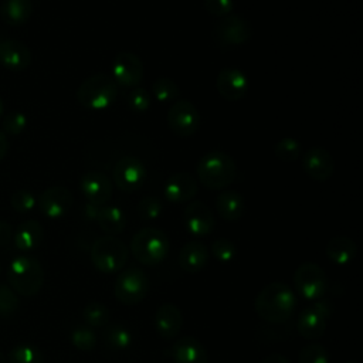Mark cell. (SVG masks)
Segmentation results:
<instances>
[{
    "instance_id": "16",
    "label": "cell",
    "mask_w": 363,
    "mask_h": 363,
    "mask_svg": "<svg viewBox=\"0 0 363 363\" xmlns=\"http://www.w3.org/2000/svg\"><path fill=\"white\" fill-rule=\"evenodd\" d=\"M216 86L218 94L227 101H238L248 92V78L237 68H224L218 72Z\"/></svg>"
},
{
    "instance_id": "33",
    "label": "cell",
    "mask_w": 363,
    "mask_h": 363,
    "mask_svg": "<svg viewBox=\"0 0 363 363\" xmlns=\"http://www.w3.org/2000/svg\"><path fill=\"white\" fill-rule=\"evenodd\" d=\"M96 342L95 332L86 325L75 326L71 332V343L82 352H91L96 346Z\"/></svg>"
},
{
    "instance_id": "19",
    "label": "cell",
    "mask_w": 363,
    "mask_h": 363,
    "mask_svg": "<svg viewBox=\"0 0 363 363\" xmlns=\"http://www.w3.org/2000/svg\"><path fill=\"white\" fill-rule=\"evenodd\" d=\"M303 169L311 179L325 182L333 174L335 160L326 149L312 147L303 156Z\"/></svg>"
},
{
    "instance_id": "30",
    "label": "cell",
    "mask_w": 363,
    "mask_h": 363,
    "mask_svg": "<svg viewBox=\"0 0 363 363\" xmlns=\"http://www.w3.org/2000/svg\"><path fill=\"white\" fill-rule=\"evenodd\" d=\"M7 363H43V353L30 343H20L10 349L6 356Z\"/></svg>"
},
{
    "instance_id": "4",
    "label": "cell",
    "mask_w": 363,
    "mask_h": 363,
    "mask_svg": "<svg viewBox=\"0 0 363 363\" xmlns=\"http://www.w3.org/2000/svg\"><path fill=\"white\" fill-rule=\"evenodd\" d=\"M170 241L164 231L146 227L139 230L130 240L129 251L135 259L143 265H157L164 261L169 254Z\"/></svg>"
},
{
    "instance_id": "24",
    "label": "cell",
    "mask_w": 363,
    "mask_h": 363,
    "mask_svg": "<svg viewBox=\"0 0 363 363\" xmlns=\"http://www.w3.org/2000/svg\"><path fill=\"white\" fill-rule=\"evenodd\" d=\"M44 238V228L37 220H26L18 224L16 233L13 234L14 245L18 251L28 252L35 250Z\"/></svg>"
},
{
    "instance_id": "14",
    "label": "cell",
    "mask_w": 363,
    "mask_h": 363,
    "mask_svg": "<svg viewBox=\"0 0 363 363\" xmlns=\"http://www.w3.org/2000/svg\"><path fill=\"white\" fill-rule=\"evenodd\" d=\"M79 187L88 203L96 206H105L111 200L113 191L112 180L99 170H91L82 174Z\"/></svg>"
},
{
    "instance_id": "20",
    "label": "cell",
    "mask_w": 363,
    "mask_h": 363,
    "mask_svg": "<svg viewBox=\"0 0 363 363\" xmlns=\"http://www.w3.org/2000/svg\"><path fill=\"white\" fill-rule=\"evenodd\" d=\"M170 357L174 363H208L204 345L193 336L177 339L170 347Z\"/></svg>"
},
{
    "instance_id": "21",
    "label": "cell",
    "mask_w": 363,
    "mask_h": 363,
    "mask_svg": "<svg viewBox=\"0 0 363 363\" xmlns=\"http://www.w3.org/2000/svg\"><path fill=\"white\" fill-rule=\"evenodd\" d=\"M163 193L172 203H184L196 196L197 182L190 173L177 172L167 179Z\"/></svg>"
},
{
    "instance_id": "25",
    "label": "cell",
    "mask_w": 363,
    "mask_h": 363,
    "mask_svg": "<svg viewBox=\"0 0 363 363\" xmlns=\"http://www.w3.org/2000/svg\"><path fill=\"white\" fill-rule=\"evenodd\" d=\"M216 211L225 221H237L245 211V200L238 191H221L216 199Z\"/></svg>"
},
{
    "instance_id": "7",
    "label": "cell",
    "mask_w": 363,
    "mask_h": 363,
    "mask_svg": "<svg viewBox=\"0 0 363 363\" xmlns=\"http://www.w3.org/2000/svg\"><path fill=\"white\" fill-rule=\"evenodd\" d=\"M149 291V278L142 268L129 267L119 272L115 281V298L128 306L136 305L145 299Z\"/></svg>"
},
{
    "instance_id": "2",
    "label": "cell",
    "mask_w": 363,
    "mask_h": 363,
    "mask_svg": "<svg viewBox=\"0 0 363 363\" xmlns=\"http://www.w3.org/2000/svg\"><path fill=\"white\" fill-rule=\"evenodd\" d=\"M9 286L18 295L31 298L40 292L44 284V268L33 255H18L7 267Z\"/></svg>"
},
{
    "instance_id": "13",
    "label": "cell",
    "mask_w": 363,
    "mask_h": 363,
    "mask_svg": "<svg viewBox=\"0 0 363 363\" xmlns=\"http://www.w3.org/2000/svg\"><path fill=\"white\" fill-rule=\"evenodd\" d=\"M214 34L217 40L224 45H240L250 40L251 26L241 16L228 14L217 21Z\"/></svg>"
},
{
    "instance_id": "18",
    "label": "cell",
    "mask_w": 363,
    "mask_h": 363,
    "mask_svg": "<svg viewBox=\"0 0 363 363\" xmlns=\"http://www.w3.org/2000/svg\"><path fill=\"white\" fill-rule=\"evenodd\" d=\"M183 326V313L174 303H162L155 313V329L164 340H173Z\"/></svg>"
},
{
    "instance_id": "12",
    "label": "cell",
    "mask_w": 363,
    "mask_h": 363,
    "mask_svg": "<svg viewBox=\"0 0 363 363\" xmlns=\"http://www.w3.org/2000/svg\"><path fill=\"white\" fill-rule=\"evenodd\" d=\"M72 193L64 186H52L45 189L37 199L40 211L48 218H61L72 207Z\"/></svg>"
},
{
    "instance_id": "48",
    "label": "cell",
    "mask_w": 363,
    "mask_h": 363,
    "mask_svg": "<svg viewBox=\"0 0 363 363\" xmlns=\"http://www.w3.org/2000/svg\"><path fill=\"white\" fill-rule=\"evenodd\" d=\"M0 363H7V359H6V354L3 352H0Z\"/></svg>"
},
{
    "instance_id": "22",
    "label": "cell",
    "mask_w": 363,
    "mask_h": 363,
    "mask_svg": "<svg viewBox=\"0 0 363 363\" xmlns=\"http://www.w3.org/2000/svg\"><path fill=\"white\" fill-rule=\"evenodd\" d=\"M328 318L323 316L313 305L301 311L296 319V330L306 340H316L323 336L326 330Z\"/></svg>"
},
{
    "instance_id": "49",
    "label": "cell",
    "mask_w": 363,
    "mask_h": 363,
    "mask_svg": "<svg viewBox=\"0 0 363 363\" xmlns=\"http://www.w3.org/2000/svg\"><path fill=\"white\" fill-rule=\"evenodd\" d=\"M346 363H359V362H354V360H353V362H346Z\"/></svg>"
},
{
    "instance_id": "39",
    "label": "cell",
    "mask_w": 363,
    "mask_h": 363,
    "mask_svg": "<svg viewBox=\"0 0 363 363\" xmlns=\"http://www.w3.org/2000/svg\"><path fill=\"white\" fill-rule=\"evenodd\" d=\"M211 252L218 262H231L237 255L235 245L228 238H217L211 244Z\"/></svg>"
},
{
    "instance_id": "42",
    "label": "cell",
    "mask_w": 363,
    "mask_h": 363,
    "mask_svg": "<svg viewBox=\"0 0 363 363\" xmlns=\"http://www.w3.org/2000/svg\"><path fill=\"white\" fill-rule=\"evenodd\" d=\"M203 7L214 17H224L234 10V0H203Z\"/></svg>"
},
{
    "instance_id": "5",
    "label": "cell",
    "mask_w": 363,
    "mask_h": 363,
    "mask_svg": "<svg viewBox=\"0 0 363 363\" xmlns=\"http://www.w3.org/2000/svg\"><path fill=\"white\" fill-rule=\"evenodd\" d=\"M116 84L106 74L88 77L77 89V101L82 108L102 111L109 108L116 99Z\"/></svg>"
},
{
    "instance_id": "28",
    "label": "cell",
    "mask_w": 363,
    "mask_h": 363,
    "mask_svg": "<svg viewBox=\"0 0 363 363\" xmlns=\"http://www.w3.org/2000/svg\"><path fill=\"white\" fill-rule=\"evenodd\" d=\"M33 13L31 0H3L0 4V16L9 26L24 24Z\"/></svg>"
},
{
    "instance_id": "10",
    "label": "cell",
    "mask_w": 363,
    "mask_h": 363,
    "mask_svg": "<svg viewBox=\"0 0 363 363\" xmlns=\"http://www.w3.org/2000/svg\"><path fill=\"white\" fill-rule=\"evenodd\" d=\"M200 113L197 108L187 99H177L167 112V123L170 130L180 136H193L200 128Z\"/></svg>"
},
{
    "instance_id": "8",
    "label": "cell",
    "mask_w": 363,
    "mask_h": 363,
    "mask_svg": "<svg viewBox=\"0 0 363 363\" xmlns=\"http://www.w3.org/2000/svg\"><path fill=\"white\" fill-rule=\"evenodd\" d=\"M294 285L298 295L309 301H316L326 294L328 278L320 265L303 262L294 272Z\"/></svg>"
},
{
    "instance_id": "3",
    "label": "cell",
    "mask_w": 363,
    "mask_h": 363,
    "mask_svg": "<svg viewBox=\"0 0 363 363\" xmlns=\"http://www.w3.org/2000/svg\"><path fill=\"white\" fill-rule=\"evenodd\" d=\"M199 180L210 190H221L230 186L237 176L234 159L225 152H208L196 166Z\"/></svg>"
},
{
    "instance_id": "43",
    "label": "cell",
    "mask_w": 363,
    "mask_h": 363,
    "mask_svg": "<svg viewBox=\"0 0 363 363\" xmlns=\"http://www.w3.org/2000/svg\"><path fill=\"white\" fill-rule=\"evenodd\" d=\"M13 238V228L10 223L0 220V247L7 245Z\"/></svg>"
},
{
    "instance_id": "9",
    "label": "cell",
    "mask_w": 363,
    "mask_h": 363,
    "mask_svg": "<svg viewBox=\"0 0 363 363\" xmlns=\"http://www.w3.org/2000/svg\"><path fill=\"white\" fill-rule=\"evenodd\" d=\"M112 176L113 183L119 190L133 193L145 184L147 172L140 159L135 156H123L113 164Z\"/></svg>"
},
{
    "instance_id": "29",
    "label": "cell",
    "mask_w": 363,
    "mask_h": 363,
    "mask_svg": "<svg viewBox=\"0 0 363 363\" xmlns=\"http://www.w3.org/2000/svg\"><path fill=\"white\" fill-rule=\"evenodd\" d=\"M130 330L121 323H111L102 328V343L112 352L126 350L132 345Z\"/></svg>"
},
{
    "instance_id": "1",
    "label": "cell",
    "mask_w": 363,
    "mask_h": 363,
    "mask_svg": "<svg viewBox=\"0 0 363 363\" xmlns=\"http://www.w3.org/2000/svg\"><path fill=\"white\" fill-rule=\"evenodd\" d=\"M296 295L294 289L279 281L267 284L257 295L254 308L257 315L274 325L285 323L295 311Z\"/></svg>"
},
{
    "instance_id": "6",
    "label": "cell",
    "mask_w": 363,
    "mask_h": 363,
    "mask_svg": "<svg viewBox=\"0 0 363 363\" xmlns=\"http://www.w3.org/2000/svg\"><path fill=\"white\" fill-rule=\"evenodd\" d=\"M129 257L126 244L115 235H104L94 241L91 247V261L102 274L122 271Z\"/></svg>"
},
{
    "instance_id": "34",
    "label": "cell",
    "mask_w": 363,
    "mask_h": 363,
    "mask_svg": "<svg viewBox=\"0 0 363 363\" xmlns=\"http://www.w3.org/2000/svg\"><path fill=\"white\" fill-rule=\"evenodd\" d=\"M274 153L282 162H294L301 155V143L294 138H284L275 143Z\"/></svg>"
},
{
    "instance_id": "44",
    "label": "cell",
    "mask_w": 363,
    "mask_h": 363,
    "mask_svg": "<svg viewBox=\"0 0 363 363\" xmlns=\"http://www.w3.org/2000/svg\"><path fill=\"white\" fill-rule=\"evenodd\" d=\"M261 363H289V360L281 353H271L267 357H264Z\"/></svg>"
},
{
    "instance_id": "41",
    "label": "cell",
    "mask_w": 363,
    "mask_h": 363,
    "mask_svg": "<svg viewBox=\"0 0 363 363\" xmlns=\"http://www.w3.org/2000/svg\"><path fill=\"white\" fill-rule=\"evenodd\" d=\"M128 106L135 112H145L150 106V95L142 86H135L128 94Z\"/></svg>"
},
{
    "instance_id": "32",
    "label": "cell",
    "mask_w": 363,
    "mask_h": 363,
    "mask_svg": "<svg viewBox=\"0 0 363 363\" xmlns=\"http://www.w3.org/2000/svg\"><path fill=\"white\" fill-rule=\"evenodd\" d=\"M152 92H153V96L160 102L176 101L180 95V89H179L177 84L167 77L157 78L152 84Z\"/></svg>"
},
{
    "instance_id": "35",
    "label": "cell",
    "mask_w": 363,
    "mask_h": 363,
    "mask_svg": "<svg viewBox=\"0 0 363 363\" xmlns=\"http://www.w3.org/2000/svg\"><path fill=\"white\" fill-rule=\"evenodd\" d=\"M163 204L156 196H146L136 204V214L140 220H155L162 214Z\"/></svg>"
},
{
    "instance_id": "47",
    "label": "cell",
    "mask_w": 363,
    "mask_h": 363,
    "mask_svg": "<svg viewBox=\"0 0 363 363\" xmlns=\"http://www.w3.org/2000/svg\"><path fill=\"white\" fill-rule=\"evenodd\" d=\"M4 116V102H3V99L0 98V119Z\"/></svg>"
},
{
    "instance_id": "31",
    "label": "cell",
    "mask_w": 363,
    "mask_h": 363,
    "mask_svg": "<svg viewBox=\"0 0 363 363\" xmlns=\"http://www.w3.org/2000/svg\"><path fill=\"white\" fill-rule=\"evenodd\" d=\"M82 318L89 328H104L109 322V311L101 302H89L82 311Z\"/></svg>"
},
{
    "instance_id": "17",
    "label": "cell",
    "mask_w": 363,
    "mask_h": 363,
    "mask_svg": "<svg viewBox=\"0 0 363 363\" xmlns=\"http://www.w3.org/2000/svg\"><path fill=\"white\" fill-rule=\"evenodd\" d=\"M0 64L14 72L24 71L31 64L30 48L13 38L0 40Z\"/></svg>"
},
{
    "instance_id": "37",
    "label": "cell",
    "mask_w": 363,
    "mask_h": 363,
    "mask_svg": "<svg viewBox=\"0 0 363 363\" xmlns=\"http://www.w3.org/2000/svg\"><path fill=\"white\" fill-rule=\"evenodd\" d=\"M20 305V299L16 292L4 284H0V318H11Z\"/></svg>"
},
{
    "instance_id": "38",
    "label": "cell",
    "mask_w": 363,
    "mask_h": 363,
    "mask_svg": "<svg viewBox=\"0 0 363 363\" xmlns=\"http://www.w3.org/2000/svg\"><path fill=\"white\" fill-rule=\"evenodd\" d=\"M27 126V116L23 112L13 111L1 118V130L6 135H20Z\"/></svg>"
},
{
    "instance_id": "11",
    "label": "cell",
    "mask_w": 363,
    "mask_h": 363,
    "mask_svg": "<svg viewBox=\"0 0 363 363\" xmlns=\"http://www.w3.org/2000/svg\"><path fill=\"white\" fill-rule=\"evenodd\" d=\"M112 74V78L116 85L125 88H135L143 79L145 67L142 60L135 52L121 51L113 58Z\"/></svg>"
},
{
    "instance_id": "40",
    "label": "cell",
    "mask_w": 363,
    "mask_h": 363,
    "mask_svg": "<svg viewBox=\"0 0 363 363\" xmlns=\"http://www.w3.org/2000/svg\"><path fill=\"white\" fill-rule=\"evenodd\" d=\"M10 204L13 207V210L17 213H28L35 207L37 199L34 197V194L31 191H28L26 189H20L11 194Z\"/></svg>"
},
{
    "instance_id": "36",
    "label": "cell",
    "mask_w": 363,
    "mask_h": 363,
    "mask_svg": "<svg viewBox=\"0 0 363 363\" xmlns=\"http://www.w3.org/2000/svg\"><path fill=\"white\" fill-rule=\"evenodd\" d=\"M298 363H329L328 350L318 342L308 343L301 349Z\"/></svg>"
},
{
    "instance_id": "23",
    "label": "cell",
    "mask_w": 363,
    "mask_h": 363,
    "mask_svg": "<svg viewBox=\"0 0 363 363\" xmlns=\"http://www.w3.org/2000/svg\"><path fill=\"white\" fill-rule=\"evenodd\" d=\"M208 261V250L206 244L199 240L186 242L179 252V264L183 271L189 274L200 272Z\"/></svg>"
},
{
    "instance_id": "45",
    "label": "cell",
    "mask_w": 363,
    "mask_h": 363,
    "mask_svg": "<svg viewBox=\"0 0 363 363\" xmlns=\"http://www.w3.org/2000/svg\"><path fill=\"white\" fill-rule=\"evenodd\" d=\"M99 207H101V206H96V204H92V203H86L85 207H84V214H85V217H86L88 220H95Z\"/></svg>"
},
{
    "instance_id": "46",
    "label": "cell",
    "mask_w": 363,
    "mask_h": 363,
    "mask_svg": "<svg viewBox=\"0 0 363 363\" xmlns=\"http://www.w3.org/2000/svg\"><path fill=\"white\" fill-rule=\"evenodd\" d=\"M9 150V140H7V135L0 129V162L4 159V156L7 155Z\"/></svg>"
},
{
    "instance_id": "15",
    "label": "cell",
    "mask_w": 363,
    "mask_h": 363,
    "mask_svg": "<svg viewBox=\"0 0 363 363\" xmlns=\"http://www.w3.org/2000/svg\"><path fill=\"white\" fill-rule=\"evenodd\" d=\"M184 225L194 237L208 235L216 225L214 214L203 201H191L184 208Z\"/></svg>"
},
{
    "instance_id": "26",
    "label": "cell",
    "mask_w": 363,
    "mask_h": 363,
    "mask_svg": "<svg viewBox=\"0 0 363 363\" xmlns=\"http://www.w3.org/2000/svg\"><path fill=\"white\" fill-rule=\"evenodd\" d=\"M326 257L336 265H346L352 262L357 254L356 242L345 235H337L326 244Z\"/></svg>"
},
{
    "instance_id": "27",
    "label": "cell",
    "mask_w": 363,
    "mask_h": 363,
    "mask_svg": "<svg viewBox=\"0 0 363 363\" xmlns=\"http://www.w3.org/2000/svg\"><path fill=\"white\" fill-rule=\"evenodd\" d=\"M95 221L106 235H116L125 230L126 217L123 211L116 206H101Z\"/></svg>"
}]
</instances>
